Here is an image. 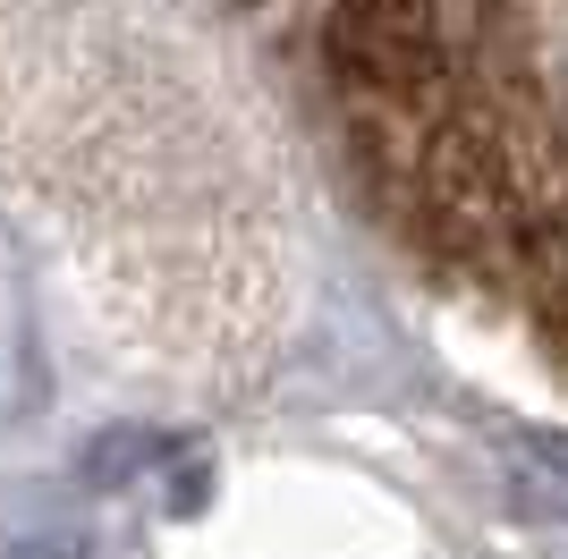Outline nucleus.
<instances>
[{
	"mask_svg": "<svg viewBox=\"0 0 568 559\" xmlns=\"http://www.w3.org/2000/svg\"><path fill=\"white\" fill-rule=\"evenodd\" d=\"M407 263L568 373V0H288Z\"/></svg>",
	"mask_w": 568,
	"mask_h": 559,
	"instance_id": "obj_1",
	"label": "nucleus"
}]
</instances>
